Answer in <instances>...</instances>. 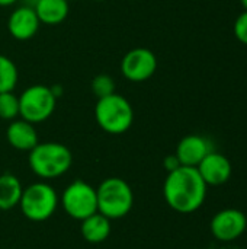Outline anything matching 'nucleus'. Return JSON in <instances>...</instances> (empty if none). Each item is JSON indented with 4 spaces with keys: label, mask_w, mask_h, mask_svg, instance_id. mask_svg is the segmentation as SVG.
I'll use <instances>...</instances> for the list:
<instances>
[{
    "label": "nucleus",
    "mask_w": 247,
    "mask_h": 249,
    "mask_svg": "<svg viewBox=\"0 0 247 249\" xmlns=\"http://www.w3.org/2000/svg\"><path fill=\"white\" fill-rule=\"evenodd\" d=\"M64 212L74 220H84L98 212L96 188L83 179H76L61 194Z\"/></svg>",
    "instance_id": "0eeeda50"
},
{
    "label": "nucleus",
    "mask_w": 247,
    "mask_h": 249,
    "mask_svg": "<svg viewBox=\"0 0 247 249\" xmlns=\"http://www.w3.org/2000/svg\"><path fill=\"white\" fill-rule=\"evenodd\" d=\"M23 187L19 178L13 174L0 175V210H12L19 206Z\"/></svg>",
    "instance_id": "dca6fc26"
},
{
    "label": "nucleus",
    "mask_w": 247,
    "mask_h": 249,
    "mask_svg": "<svg viewBox=\"0 0 247 249\" xmlns=\"http://www.w3.org/2000/svg\"><path fill=\"white\" fill-rule=\"evenodd\" d=\"M16 117H19V96L13 92L0 93V118L13 121Z\"/></svg>",
    "instance_id": "a211bd4d"
},
{
    "label": "nucleus",
    "mask_w": 247,
    "mask_h": 249,
    "mask_svg": "<svg viewBox=\"0 0 247 249\" xmlns=\"http://www.w3.org/2000/svg\"><path fill=\"white\" fill-rule=\"evenodd\" d=\"M6 139L13 149L20 152H31L39 143L35 124L22 118L10 121L6 130Z\"/></svg>",
    "instance_id": "ddd939ff"
},
{
    "label": "nucleus",
    "mask_w": 247,
    "mask_h": 249,
    "mask_svg": "<svg viewBox=\"0 0 247 249\" xmlns=\"http://www.w3.org/2000/svg\"><path fill=\"white\" fill-rule=\"evenodd\" d=\"M19 80V71L12 58L0 54V93L13 92Z\"/></svg>",
    "instance_id": "f3484780"
},
{
    "label": "nucleus",
    "mask_w": 247,
    "mask_h": 249,
    "mask_svg": "<svg viewBox=\"0 0 247 249\" xmlns=\"http://www.w3.org/2000/svg\"><path fill=\"white\" fill-rule=\"evenodd\" d=\"M68 1H73V0H68Z\"/></svg>",
    "instance_id": "a878e982"
},
{
    "label": "nucleus",
    "mask_w": 247,
    "mask_h": 249,
    "mask_svg": "<svg viewBox=\"0 0 247 249\" xmlns=\"http://www.w3.org/2000/svg\"><path fill=\"white\" fill-rule=\"evenodd\" d=\"M90 88H92L93 95H96L98 99H100V98H105V96H109V95L115 93L116 85H115V80L112 79V76H109V74H98V76L93 77V80L90 83Z\"/></svg>",
    "instance_id": "6ab92c4d"
},
{
    "label": "nucleus",
    "mask_w": 247,
    "mask_h": 249,
    "mask_svg": "<svg viewBox=\"0 0 247 249\" xmlns=\"http://www.w3.org/2000/svg\"><path fill=\"white\" fill-rule=\"evenodd\" d=\"M157 70L156 54L146 47H137L130 50L121 60L122 76L132 82L141 83L148 80Z\"/></svg>",
    "instance_id": "6e6552de"
},
{
    "label": "nucleus",
    "mask_w": 247,
    "mask_h": 249,
    "mask_svg": "<svg viewBox=\"0 0 247 249\" xmlns=\"http://www.w3.org/2000/svg\"><path fill=\"white\" fill-rule=\"evenodd\" d=\"M80 232L89 244H102L111 235V220L96 212L95 214L82 220Z\"/></svg>",
    "instance_id": "2eb2a0df"
},
{
    "label": "nucleus",
    "mask_w": 247,
    "mask_h": 249,
    "mask_svg": "<svg viewBox=\"0 0 247 249\" xmlns=\"http://www.w3.org/2000/svg\"><path fill=\"white\" fill-rule=\"evenodd\" d=\"M57 98L49 86L32 85L19 95V117L28 123L47 121L55 111Z\"/></svg>",
    "instance_id": "423d86ee"
},
{
    "label": "nucleus",
    "mask_w": 247,
    "mask_h": 249,
    "mask_svg": "<svg viewBox=\"0 0 247 249\" xmlns=\"http://www.w3.org/2000/svg\"><path fill=\"white\" fill-rule=\"evenodd\" d=\"M207 188L208 185L197 168L179 166L167 174L163 184V197L172 210L189 214L202 207L207 198Z\"/></svg>",
    "instance_id": "f257e3e1"
},
{
    "label": "nucleus",
    "mask_w": 247,
    "mask_h": 249,
    "mask_svg": "<svg viewBox=\"0 0 247 249\" xmlns=\"http://www.w3.org/2000/svg\"><path fill=\"white\" fill-rule=\"evenodd\" d=\"M31 171L41 179H55L68 172L73 165L71 150L57 142L38 143L28 158Z\"/></svg>",
    "instance_id": "f03ea898"
},
{
    "label": "nucleus",
    "mask_w": 247,
    "mask_h": 249,
    "mask_svg": "<svg viewBox=\"0 0 247 249\" xmlns=\"http://www.w3.org/2000/svg\"><path fill=\"white\" fill-rule=\"evenodd\" d=\"M35 12L41 23L55 26L63 23L70 12L68 0H39L35 4Z\"/></svg>",
    "instance_id": "4468645a"
},
{
    "label": "nucleus",
    "mask_w": 247,
    "mask_h": 249,
    "mask_svg": "<svg viewBox=\"0 0 247 249\" xmlns=\"http://www.w3.org/2000/svg\"><path fill=\"white\" fill-rule=\"evenodd\" d=\"M163 166H165V169L167 171V174L169 172H172V171H175V169H178L179 166H182L181 165V162H179V159H178V156L176 155H169V156H166L165 158V160H163Z\"/></svg>",
    "instance_id": "412c9836"
},
{
    "label": "nucleus",
    "mask_w": 247,
    "mask_h": 249,
    "mask_svg": "<svg viewBox=\"0 0 247 249\" xmlns=\"http://www.w3.org/2000/svg\"><path fill=\"white\" fill-rule=\"evenodd\" d=\"M39 26L41 22L36 16L35 9L23 4L16 7L7 19V31L17 41L32 39L36 35Z\"/></svg>",
    "instance_id": "9b49d317"
},
{
    "label": "nucleus",
    "mask_w": 247,
    "mask_h": 249,
    "mask_svg": "<svg viewBox=\"0 0 247 249\" xmlns=\"http://www.w3.org/2000/svg\"><path fill=\"white\" fill-rule=\"evenodd\" d=\"M201 178L207 185L220 187L230 181L233 166L227 156L215 150L210 152L197 166Z\"/></svg>",
    "instance_id": "9d476101"
},
{
    "label": "nucleus",
    "mask_w": 247,
    "mask_h": 249,
    "mask_svg": "<svg viewBox=\"0 0 247 249\" xmlns=\"http://www.w3.org/2000/svg\"><path fill=\"white\" fill-rule=\"evenodd\" d=\"M19 207L28 220L45 222L58 207V194L48 182H35L23 188Z\"/></svg>",
    "instance_id": "39448f33"
},
{
    "label": "nucleus",
    "mask_w": 247,
    "mask_h": 249,
    "mask_svg": "<svg viewBox=\"0 0 247 249\" xmlns=\"http://www.w3.org/2000/svg\"><path fill=\"white\" fill-rule=\"evenodd\" d=\"M98 212L109 220L125 217L134 206V193L127 181L118 177L103 179L96 188Z\"/></svg>",
    "instance_id": "7ed1b4c3"
},
{
    "label": "nucleus",
    "mask_w": 247,
    "mask_h": 249,
    "mask_svg": "<svg viewBox=\"0 0 247 249\" xmlns=\"http://www.w3.org/2000/svg\"><path fill=\"white\" fill-rule=\"evenodd\" d=\"M240 4L243 6L245 10H247V0H240Z\"/></svg>",
    "instance_id": "b1692460"
},
{
    "label": "nucleus",
    "mask_w": 247,
    "mask_h": 249,
    "mask_svg": "<svg viewBox=\"0 0 247 249\" xmlns=\"http://www.w3.org/2000/svg\"><path fill=\"white\" fill-rule=\"evenodd\" d=\"M247 228V217L237 209H224L218 212L210 223L211 233L220 242H233L239 239Z\"/></svg>",
    "instance_id": "1a4fd4ad"
},
{
    "label": "nucleus",
    "mask_w": 247,
    "mask_h": 249,
    "mask_svg": "<svg viewBox=\"0 0 247 249\" xmlns=\"http://www.w3.org/2000/svg\"><path fill=\"white\" fill-rule=\"evenodd\" d=\"M19 0H0V6L1 7H7V6H12L15 3H17Z\"/></svg>",
    "instance_id": "4be33fe9"
},
{
    "label": "nucleus",
    "mask_w": 247,
    "mask_h": 249,
    "mask_svg": "<svg viewBox=\"0 0 247 249\" xmlns=\"http://www.w3.org/2000/svg\"><path fill=\"white\" fill-rule=\"evenodd\" d=\"M95 1H103V0H95Z\"/></svg>",
    "instance_id": "393cba45"
},
{
    "label": "nucleus",
    "mask_w": 247,
    "mask_h": 249,
    "mask_svg": "<svg viewBox=\"0 0 247 249\" xmlns=\"http://www.w3.org/2000/svg\"><path fill=\"white\" fill-rule=\"evenodd\" d=\"M23 1V6H29V7H35V4L39 1V0H22Z\"/></svg>",
    "instance_id": "5701e85b"
},
{
    "label": "nucleus",
    "mask_w": 247,
    "mask_h": 249,
    "mask_svg": "<svg viewBox=\"0 0 247 249\" xmlns=\"http://www.w3.org/2000/svg\"><path fill=\"white\" fill-rule=\"evenodd\" d=\"M95 120L105 133L114 136L124 134L134 123V109L125 96L115 92L98 99L95 105Z\"/></svg>",
    "instance_id": "20e7f679"
},
{
    "label": "nucleus",
    "mask_w": 247,
    "mask_h": 249,
    "mask_svg": "<svg viewBox=\"0 0 247 249\" xmlns=\"http://www.w3.org/2000/svg\"><path fill=\"white\" fill-rule=\"evenodd\" d=\"M233 32H234V36L239 42L247 45V10L242 12L236 18L234 25H233Z\"/></svg>",
    "instance_id": "aec40b11"
},
{
    "label": "nucleus",
    "mask_w": 247,
    "mask_h": 249,
    "mask_svg": "<svg viewBox=\"0 0 247 249\" xmlns=\"http://www.w3.org/2000/svg\"><path fill=\"white\" fill-rule=\"evenodd\" d=\"M213 150V143L207 137L199 134H189L178 143L175 155L178 156L182 166L197 168L199 162Z\"/></svg>",
    "instance_id": "f8f14e48"
}]
</instances>
